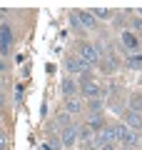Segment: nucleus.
Wrapping results in <instances>:
<instances>
[{
    "label": "nucleus",
    "instance_id": "nucleus-1",
    "mask_svg": "<svg viewBox=\"0 0 142 150\" xmlns=\"http://www.w3.org/2000/svg\"><path fill=\"white\" fill-rule=\"evenodd\" d=\"M80 60L87 65H97L100 63V55H97V50H95L92 43H80Z\"/></svg>",
    "mask_w": 142,
    "mask_h": 150
},
{
    "label": "nucleus",
    "instance_id": "nucleus-2",
    "mask_svg": "<svg viewBox=\"0 0 142 150\" xmlns=\"http://www.w3.org/2000/svg\"><path fill=\"white\" fill-rule=\"evenodd\" d=\"M10 45H13V33H10V25H0V53L8 55L10 53Z\"/></svg>",
    "mask_w": 142,
    "mask_h": 150
},
{
    "label": "nucleus",
    "instance_id": "nucleus-3",
    "mask_svg": "<svg viewBox=\"0 0 142 150\" xmlns=\"http://www.w3.org/2000/svg\"><path fill=\"white\" fill-rule=\"evenodd\" d=\"M72 15L77 18V23L85 28V30H95V28H97V20H95V15L90 10H77V13H72Z\"/></svg>",
    "mask_w": 142,
    "mask_h": 150
},
{
    "label": "nucleus",
    "instance_id": "nucleus-4",
    "mask_svg": "<svg viewBox=\"0 0 142 150\" xmlns=\"http://www.w3.org/2000/svg\"><path fill=\"white\" fill-rule=\"evenodd\" d=\"M80 85H82V95L90 98V100H95V98L102 95V85L95 83V80H85V83H80Z\"/></svg>",
    "mask_w": 142,
    "mask_h": 150
},
{
    "label": "nucleus",
    "instance_id": "nucleus-5",
    "mask_svg": "<svg viewBox=\"0 0 142 150\" xmlns=\"http://www.w3.org/2000/svg\"><path fill=\"white\" fill-rule=\"evenodd\" d=\"M125 125L130 130H135V133H140L142 130V115L135 110H125Z\"/></svg>",
    "mask_w": 142,
    "mask_h": 150
},
{
    "label": "nucleus",
    "instance_id": "nucleus-6",
    "mask_svg": "<svg viewBox=\"0 0 142 150\" xmlns=\"http://www.w3.org/2000/svg\"><path fill=\"white\" fill-rule=\"evenodd\" d=\"M60 143H63L65 148H75V143H77V135H75V128H72V125H67V128L60 130Z\"/></svg>",
    "mask_w": 142,
    "mask_h": 150
},
{
    "label": "nucleus",
    "instance_id": "nucleus-7",
    "mask_svg": "<svg viewBox=\"0 0 142 150\" xmlns=\"http://www.w3.org/2000/svg\"><path fill=\"white\" fill-rule=\"evenodd\" d=\"M65 65H67V73H80V75H82V73H87V70H90V65L82 63L80 58H70Z\"/></svg>",
    "mask_w": 142,
    "mask_h": 150
},
{
    "label": "nucleus",
    "instance_id": "nucleus-8",
    "mask_svg": "<svg viewBox=\"0 0 142 150\" xmlns=\"http://www.w3.org/2000/svg\"><path fill=\"white\" fill-rule=\"evenodd\" d=\"M120 145H125V148H140V133H135V130H127V135L122 138V143Z\"/></svg>",
    "mask_w": 142,
    "mask_h": 150
},
{
    "label": "nucleus",
    "instance_id": "nucleus-9",
    "mask_svg": "<svg viewBox=\"0 0 142 150\" xmlns=\"http://www.w3.org/2000/svg\"><path fill=\"white\" fill-rule=\"evenodd\" d=\"M63 93L67 98H75V93H77V83H75L72 78H65V80H63Z\"/></svg>",
    "mask_w": 142,
    "mask_h": 150
},
{
    "label": "nucleus",
    "instance_id": "nucleus-10",
    "mask_svg": "<svg viewBox=\"0 0 142 150\" xmlns=\"http://www.w3.org/2000/svg\"><path fill=\"white\" fill-rule=\"evenodd\" d=\"M122 43H125L127 50H137V45H140V40H137L132 33H122Z\"/></svg>",
    "mask_w": 142,
    "mask_h": 150
},
{
    "label": "nucleus",
    "instance_id": "nucleus-11",
    "mask_svg": "<svg viewBox=\"0 0 142 150\" xmlns=\"http://www.w3.org/2000/svg\"><path fill=\"white\" fill-rule=\"evenodd\" d=\"M80 110H82V103L77 98H67L65 100V112H80Z\"/></svg>",
    "mask_w": 142,
    "mask_h": 150
},
{
    "label": "nucleus",
    "instance_id": "nucleus-12",
    "mask_svg": "<svg viewBox=\"0 0 142 150\" xmlns=\"http://www.w3.org/2000/svg\"><path fill=\"white\" fill-rule=\"evenodd\" d=\"M127 130H130V128H127L125 123H120V125H112V138H115V143H117V140L122 143V138L127 135Z\"/></svg>",
    "mask_w": 142,
    "mask_h": 150
},
{
    "label": "nucleus",
    "instance_id": "nucleus-13",
    "mask_svg": "<svg viewBox=\"0 0 142 150\" xmlns=\"http://www.w3.org/2000/svg\"><path fill=\"white\" fill-rule=\"evenodd\" d=\"M87 128L92 130V133H100V130L105 128V123H102L100 115H92V118H90V123H87Z\"/></svg>",
    "mask_w": 142,
    "mask_h": 150
},
{
    "label": "nucleus",
    "instance_id": "nucleus-14",
    "mask_svg": "<svg viewBox=\"0 0 142 150\" xmlns=\"http://www.w3.org/2000/svg\"><path fill=\"white\" fill-rule=\"evenodd\" d=\"M130 110L142 112V93H135V95L130 98Z\"/></svg>",
    "mask_w": 142,
    "mask_h": 150
},
{
    "label": "nucleus",
    "instance_id": "nucleus-15",
    "mask_svg": "<svg viewBox=\"0 0 142 150\" xmlns=\"http://www.w3.org/2000/svg\"><path fill=\"white\" fill-rule=\"evenodd\" d=\"M87 108H90V112H92V115H100V112H102V98H95V100H90Z\"/></svg>",
    "mask_w": 142,
    "mask_h": 150
},
{
    "label": "nucleus",
    "instance_id": "nucleus-16",
    "mask_svg": "<svg viewBox=\"0 0 142 150\" xmlns=\"http://www.w3.org/2000/svg\"><path fill=\"white\" fill-rule=\"evenodd\" d=\"M90 13L95 15V20H97V18H100V20H105V18H110V15H112L107 8H95V10H90Z\"/></svg>",
    "mask_w": 142,
    "mask_h": 150
},
{
    "label": "nucleus",
    "instance_id": "nucleus-17",
    "mask_svg": "<svg viewBox=\"0 0 142 150\" xmlns=\"http://www.w3.org/2000/svg\"><path fill=\"white\" fill-rule=\"evenodd\" d=\"M127 65H130V68H142V55H132V58H127Z\"/></svg>",
    "mask_w": 142,
    "mask_h": 150
},
{
    "label": "nucleus",
    "instance_id": "nucleus-18",
    "mask_svg": "<svg viewBox=\"0 0 142 150\" xmlns=\"http://www.w3.org/2000/svg\"><path fill=\"white\" fill-rule=\"evenodd\" d=\"M58 123L63 125V128H67V125H72V123H70V115H67V112H58Z\"/></svg>",
    "mask_w": 142,
    "mask_h": 150
},
{
    "label": "nucleus",
    "instance_id": "nucleus-19",
    "mask_svg": "<svg viewBox=\"0 0 142 150\" xmlns=\"http://www.w3.org/2000/svg\"><path fill=\"white\" fill-rule=\"evenodd\" d=\"M102 68H105V73H112V70H115V58H107L105 63H102Z\"/></svg>",
    "mask_w": 142,
    "mask_h": 150
},
{
    "label": "nucleus",
    "instance_id": "nucleus-20",
    "mask_svg": "<svg viewBox=\"0 0 142 150\" xmlns=\"http://www.w3.org/2000/svg\"><path fill=\"white\" fill-rule=\"evenodd\" d=\"M130 28H132V30H137V33H142V18H132Z\"/></svg>",
    "mask_w": 142,
    "mask_h": 150
},
{
    "label": "nucleus",
    "instance_id": "nucleus-21",
    "mask_svg": "<svg viewBox=\"0 0 142 150\" xmlns=\"http://www.w3.org/2000/svg\"><path fill=\"white\" fill-rule=\"evenodd\" d=\"M60 145H63V143H60V140H50V143L45 145V150H58Z\"/></svg>",
    "mask_w": 142,
    "mask_h": 150
},
{
    "label": "nucleus",
    "instance_id": "nucleus-22",
    "mask_svg": "<svg viewBox=\"0 0 142 150\" xmlns=\"http://www.w3.org/2000/svg\"><path fill=\"white\" fill-rule=\"evenodd\" d=\"M5 145H8V138H5V133L0 130V150H5Z\"/></svg>",
    "mask_w": 142,
    "mask_h": 150
},
{
    "label": "nucleus",
    "instance_id": "nucleus-23",
    "mask_svg": "<svg viewBox=\"0 0 142 150\" xmlns=\"http://www.w3.org/2000/svg\"><path fill=\"white\" fill-rule=\"evenodd\" d=\"M15 98H18V100L22 98V85H18V88H15Z\"/></svg>",
    "mask_w": 142,
    "mask_h": 150
},
{
    "label": "nucleus",
    "instance_id": "nucleus-24",
    "mask_svg": "<svg viewBox=\"0 0 142 150\" xmlns=\"http://www.w3.org/2000/svg\"><path fill=\"white\" fill-rule=\"evenodd\" d=\"M97 150H115V145H102V148H97Z\"/></svg>",
    "mask_w": 142,
    "mask_h": 150
},
{
    "label": "nucleus",
    "instance_id": "nucleus-25",
    "mask_svg": "<svg viewBox=\"0 0 142 150\" xmlns=\"http://www.w3.org/2000/svg\"><path fill=\"white\" fill-rule=\"evenodd\" d=\"M3 70H5V63H3V60H0V73H3Z\"/></svg>",
    "mask_w": 142,
    "mask_h": 150
},
{
    "label": "nucleus",
    "instance_id": "nucleus-26",
    "mask_svg": "<svg viewBox=\"0 0 142 150\" xmlns=\"http://www.w3.org/2000/svg\"><path fill=\"white\" fill-rule=\"evenodd\" d=\"M122 150H135V148H122Z\"/></svg>",
    "mask_w": 142,
    "mask_h": 150
},
{
    "label": "nucleus",
    "instance_id": "nucleus-27",
    "mask_svg": "<svg viewBox=\"0 0 142 150\" xmlns=\"http://www.w3.org/2000/svg\"><path fill=\"white\" fill-rule=\"evenodd\" d=\"M0 108H3V98H0Z\"/></svg>",
    "mask_w": 142,
    "mask_h": 150
},
{
    "label": "nucleus",
    "instance_id": "nucleus-28",
    "mask_svg": "<svg viewBox=\"0 0 142 150\" xmlns=\"http://www.w3.org/2000/svg\"><path fill=\"white\" fill-rule=\"evenodd\" d=\"M137 18H142V10H140V15H137Z\"/></svg>",
    "mask_w": 142,
    "mask_h": 150
},
{
    "label": "nucleus",
    "instance_id": "nucleus-29",
    "mask_svg": "<svg viewBox=\"0 0 142 150\" xmlns=\"http://www.w3.org/2000/svg\"><path fill=\"white\" fill-rule=\"evenodd\" d=\"M140 145H142V140H140Z\"/></svg>",
    "mask_w": 142,
    "mask_h": 150
},
{
    "label": "nucleus",
    "instance_id": "nucleus-30",
    "mask_svg": "<svg viewBox=\"0 0 142 150\" xmlns=\"http://www.w3.org/2000/svg\"><path fill=\"white\" fill-rule=\"evenodd\" d=\"M0 85H3V83H0Z\"/></svg>",
    "mask_w": 142,
    "mask_h": 150
}]
</instances>
